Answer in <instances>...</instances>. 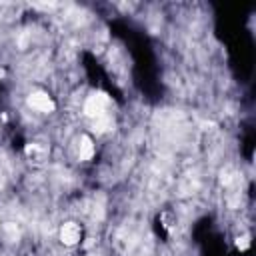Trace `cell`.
Listing matches in <instances>:
<instances>
[{
  "mask_svg": "<svg viewBox=\"0 0 256 256\" xmlns=\"http://www.w3.org/2000/svg\"><path fill=\"white\" fill-rule=\"evenodd\" d=\"M92 154H94V142H92L90 136L82 134V136L76 140V156H78V160L86 162V160L92 158Z\"/></svg>",
  "mask_w": 256,
  "mask_h": 256,
  "instance_id": "obj_4",
  "label": "cell"
},
{
  "mask_svg": "<svg viewBox=\"0 0 256 256\" xmlns=\"http://www.w3.org/2000/svg\"><path fill=\"white\" fill-rule=\"evenodd\" d=\"M0 226H2V224H0Z\"/></svg>",
  "mask_w": 256,
  "mask_h": 256,
  "instance_id": "obj_6",
  "label": "cell"
},
{
  "mask_svg": "<svg viewBox=\"0 0 256 256\" xmlns=\"http://www.w3.org/2000/svg\"><path fill=\"white\" fill-rule=\"evenodd\" d=\"M236 244H238V248H242V250H246V248L250 246V240H248V234H242V236H238V238H236Z\"/></svg>",
  "mask_w": 256,
  "mask_h": 256,
  "instance_id": "obj_5",
  "label": "cell"
},
{
  "mask_svg": "<svg viewBox=\"0 0 256 256\" xmlns=\"http://www.w3.org/2000/svg\"><path fill=\"white\" fill-rule=\"evenodd\" d=\"M28 106H30L34 112H40V114H50V112H54V108H56L54 100H52L46 92H42V90H36V92H32V94L28 96Z\"/></svg>",
  "mask_w": 256,
  "mask_h": 256,
  "instance_id": "obj_2",
  "label": "cell"
},
{
  "mask_svg": "<svg viewBox=\"0 0 256 256\" xmlns=\"http://www.w3.org/2000/svg\"><path fill=\"white\" fill-rule=\"evenodd\" d=\"M80 234H82V230H80V224H76V222H66L60 228V240L66 246H74L80 240Z\"/></svg>",
  "mask_w": 256,
  "mask_h": 256,
  "instance_id": "obj_3",
  "label": "cell"
},
{
  "mask_svg": "<svg viewBox=\"0 0 256 256\" xmlns=\"http://www.w3.org/2000/svg\"><path fill=\"white\" fill-rule=\"evenodd\" d=\"M108 104H110V100H108V96H106L104 92H92L90 96L84 98L82 110H84V114H86L90 120H94V118H100V116L108 114V112H106Z\"/></svg>",
  "mask_w": 256,
  "mask_h": 256,
  "instance_id": "obj_1",
  "label": "cell"
}]
</instances>
